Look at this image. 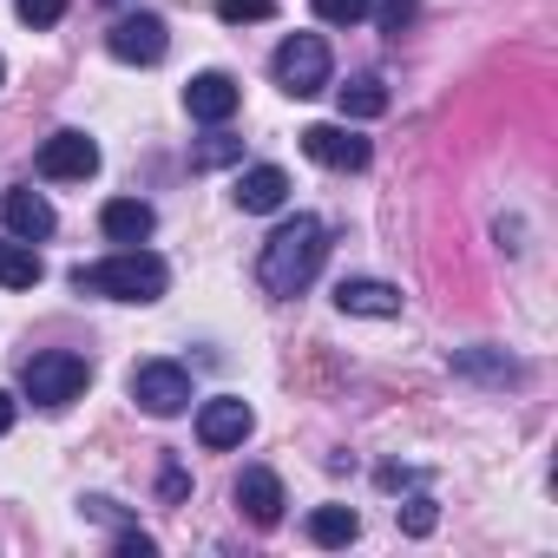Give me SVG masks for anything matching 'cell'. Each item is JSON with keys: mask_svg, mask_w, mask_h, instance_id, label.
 <instances>
[{"mask_svg": "<svg viewBox=\"0 0 558 558\" xmlns=\"http://www.w3.org/2000/svg\"><path fill=\"white\" fill-rule=\"evenodd\" d=\"M99 230H106V243H145L151 230H158V210L151 204H138V197H112L106 210H99Z\"/></svg>", "mask_w": 558, "mask_h": 558, "instance_id": "5bb4252c", "label": "cell"}, {"mask_svg": "<svg viewBox=\"0 0 558 558\" xmlns=\"http://www.w3.org/2000/svg\"><path fill=\"white\" fill-rule=\"evenodd\" d=\"M0 217H8V230H14V236H27V243L53 236V204H47V197H40L34 184L8 191V204H0Z\"/></svg>", "mask_w": 558, "mask_h": 558, "instance_id": "9a60e30c", "label": "cell"}, {"mask_svg": "<svg viewBox=\"0 0 558 558\" xmlns=\"http://www.w3.org/2000/svg\"><path fill=\"white\" fill-rule=\"evenodd\" d=\"M355 532H362V519H355L349 506H316V512H310V538H316V545H349Z\"/></svg>", "mask_w": 558, "mask_h": 558, "instance_id": "ac0fdd59", "label": "cell"}, {"mask_svg": "<svg viewBox=\"0 0 558 558\" xmlns=\"http://www.w3.org/2000/svg\"><path fill=\"white\" fill-rule=\"evenodd\" d=\"M0 80H8V60H0Z\"/></svg>", "mask_w": 558, "mask_h": 558, "instance_id": "484cf974", "label": "cell"}, {"mask_svg": "<svg viewBox=\"0 0 558 558\" xmlns=\"http://www.w3.org/2000/svg\"><path fill=\"white\" fill-rule=\"evenodd\" d=\"M276 14V0H217V21L243 27V21H269Z\"/></svg>", "mask_w": 558, "mask_h": 558, "instance_id": "7402d4cb", "label": "cell"}, {"mask_svg": "<svg viewBox=\"0 0 558 558\" xmlns=\"http://www.w3.org/2000/svg\"><path fill=\"white\" fill-rule=\"evenodd\" d=\"M40 276H47V263H40V250H34L27 236L0 243V290H34Z\"/></svg>", "mask_w": 558, "mask_h": 558, "instance_id": "2e32d148", "label": "cell"}, {"mask_svg": "<svg viewBox=\"0 0 558 558\" xmlns=\"http://www.w3.org/2000/svg\"><path fill=\"white\" fill-rule=\"evenodd\" d=\"M316 14H323L329 27H355V21L375 14V0H316Z\"/></svg>", "mask_w": 558, "mask_h": 558, "instance_id": "d6986e66", "label": "cell"}, {"mask_svg": "<svg viewBox=\"0 0 558 558\" xmlns=\"http://www.w3.org/2000/svg\"><path fill=\"white\" fill-rule=\"evenodd\" d=\"M230 158H243V145H236V138H223V132H217V138H204V145L191 151V165H197V171H217V165H230Z\"/></svg>", "mask_w": 558, "mask_h": 558, "instance_id": "ffe728a7", "label": "cell"}, {"mask_svg": "<svg viewBox=\"0 0 558 558\" xmlns=\"http://www.w3.org/2000/svg\"><path fill=\"white\" fill-rule=\"evenodd\" d=\"M151 532H119V558H151Z\"/></svg>", "mask_w": 558, "mask_h": 558, "instance_id": "cb8c5ba5", "label": "cell"}, {"mask_svg": "<svg viewBox=\"0 0 558 558\" xmlns=\"http://www.w3.org/2000/svg\"><path fill=\"white\" fill-rule=\"evenodd\" d=\"M106 47H112V60H125V66H158V60L171 53V34H165L158 14H119L112 34H106Z\"/></svg>", "mask_w": 558, "mask_h": 558, "instance_id": "8992f818", "label": "cell"}, {"mask_svg": "<svg viewBox=\"0 0 558 558\" xmlns=\"http://www.w3.org/2000/svg\"><path fill=\"white\" fill-rule=\"evenodd\" d=\"M303 151L316 158V165H329V171H362L368 165V138L342 119V125H310L303 132Z\"/></svg>", "mask_w": 558, "mask_h": 558, "instance_id": "ba28073f", "label": "cell"}, {"mask_svg": "<svg viewBox=\"0 0 558 558\" xmlns=\"http://www.w3.org/2000/svg\"><path fill=\"white\" fill-rule=\"evenodd\" d=\"M34 171H40V178H53V184H73V178H93V171H99V145H93L86 132H53V138L40 145V158H34Z\"/></svg>", "mask_w": 558, "mask_h": 558, "instance_id": "52a82bcc", "label": "cell"}, {"mask_svg": "<svg viewBox=\"0 0 558 558\" xmlns=\"http://www.w3.org/2000/svg\"><path fill=\"white\" fill-rule=\"evenodd\" d=\"M323 256H329L323 217L296 210V217H283V223L269 230V243H263V256H256V283H263L269 296H303L316 276H323Z\"/></svg>", "mask_w": 558, "mask_h": 558, "instance_id": "6da1fadb", "label": "cell"}, {"mask_svg": "<svg viewBox=\"0 0 558 558\" xmlns=\"http://www.w3.org/2000/svg\"><path fill=\"white\" fill-rule=\"evenodd\" d=\"M236 204H243L250 217L283 210V204H290V171H283V165H250V171L236 178Z\"/></svg>", "mask_w": 558, "mask_h": 558, "instance_id": "7c38bea8", "label": "cell"}, {"mask_svg": "<svg viewBox=\"0 0 558 558\" xmlns=\"http://www.w3.org/2000/svg\"><path fill=\"white\" fill-rule=\"evenodd\" d=\"M336 310L342 316H401V290L395 283H381V276H342L336 283Z\"/></svg>", "mask_w": 558, "mask_h": 558, "instance_id": "30bf717a", "label": "cell"}, {"mask_svg": "<svg viewBox=\"0 0 558 558\" xmlns=\"http://www.w3.org/2000/svg\"><path fill=\"white\" fill-rule=\"evenodd\" d=\"M269 73H276V86H283L290 99H316V93H329V73H336V60H329L323 34H290L283 47H276Z\"/></svg>", "mask_w": 558, "mask_h": 558, "instance_id": "3957f363", "label": "cell"}, {"mask_svg": "<svg viewBox=\"0 0 558 558\" xmlns=\"http://www.w3.org/2000/svg\"><path fill=\"white\" fill-rule=\"evenodd\" d=\"M73 290L80 296H106V303H158L171 290V269L165 256L151 250H119V256H99V263H80L73 269Z\"/></svg>", "mask_w": 558, "mask_h": 558, "instance_id": "7a4b0ae2", "label": "cell"}, {"mask_svg": "<svg viewBox=\"0 0 558 558\" xmlns=\"http://www.w3.org/2000/svg\"><path fill=\"white\" fill-rule=\"evenodd\" d=\"M184 106H191V119L223 125V119L236 112V80H230V73H197V80L184 86Z\"/></svg>", "mask_w": 558, "mask_h": 558, "instance_id": "4fadbf2b", "label": "cell"}, {"mask_svg": "<svg viewBox=\"0 0 558 558\" xmlns=\"http://www.w3.org/2000/svg\"><path fill=\"white\" fill-rule=\"evenodd\" d=\"M8 427H14V395L0 388V434H8Z\"/></svg>", "mask_w": 558, "mask_h": 558, "instance_id": "d4e9b609", "label": "cell"}, {"mask_svg": "<svg viewBox=\"0 0 558 558\" xmlns=\"http://www.w3.org/2000/svg\"><path fill=\"white\" fill-rule=\"evenodd\" d=\"M381 112H388V86H381L375 73H362V80H349V86H342V119H349V125L381 119Z\"/></svg>", "mask_w": 558, "mask_h": 558, "instance_id": "e0dca14e", "label": "cell"}, {"mask_svg": "<svg viewBox=\"0 0 558 558\" xmlns=\"http://www.w3.org/2000/svg\"><path fill=\"white\" fill-rule=\"evenodd\" d=\"M256 427V414H250V401H236V395H217V401H197V440L217 453V447H243V434Z\"/></svg>", "mask_w": 558, "mask_h": 558, "instance_id": "9c48e42d", "label": "cell"}, {"mask_svg": "<svg viewBox=\"0 0 558 558\" xmlns=\"http://www.w3.org/2000/svg\"><path fill=\"white\" fill-rule=\"evenodd\" d=\"M125 388H132V401H138L145 414H158V421H171V414L191 408V375H184L178 362H138Z\"/></svg>", "mask_w": 558, "mask_h": 558, "instance_id": "5b68a950", "label": "cell"}, {"mask_svg": "<svg viewBox=\"0 0 558 558\" xmlns=\"http://www.w3.org/2000/svg\"><path fill=\"white\" fill-rule=\"evenodd\" d=\"M236 512L250 525H276L283 519V480H276L269 466H243L236 473Z\"/></svg>", "mask_w": 558, "mask_h": 558, "instance_id": "8fae6325", "label": "cell"}, {"mask_svg": "<svg viewBox=\"0 0 558 558\" xmlns=\"http://www.w3.org/2000/svg\"><path fill=\"white\" fill-rule=\"evenodd\" d=\"M395 512H401V532H414V538H427V532H434V519H440L427 493H414V499H408V506H395Z\"/></svg>", "mask_w": 558, "mask_h": 558, "instance_id": "44dd1931", "label": "cell"}, {"mask_svg": "<svg viewBox=\"0 0 558 558\" xmlns=\"http://www.w3.org/2000/svg\"><path fill=\"white\" fill-rule=\"evenodd\" d=\"M14 8H21V21H27V27H60L66 0H14Z\"/></svg>", "mask_w": 558, "mask_h": 558, "instance_id": "603a6c76", "label": "cell"}, {"mask_svg": "<svg viewBox=\"0 0 558 558\" xmlns=\"http://www.w3.org/2000/svg\"><path fill=\"white\" fill-rule=\"evenodd\" d=\"M86 381H93L86 355H66V349H47V355H34L21 368V388H27L34 408H73L86 395Z\"/></svg>", "mask_w": 558, "mask_h": 558, "instance_id": "277c9868", "label": "cell"}]
</instances>
